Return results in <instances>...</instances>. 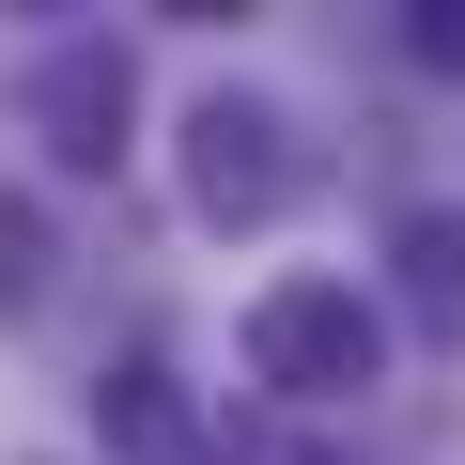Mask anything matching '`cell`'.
Wrapping results in <instances>:
<instances>
[{
  "instance_id": "6da1fadb",
  "label": "cell",
  "mask_w": 465,
  "mask_h": 465,
  "mask_svg": "<svg viewBox=\"0 0 465 465\" xmlns=\"http://www.w3.org/2000/svg\"><path fill=\"white\" fill-rule=\"evenodd\" d=\"M372 357H388V326L357 280H264L249 295V372L280 403H341V388H372Z\"/></svg>"
},
{
  "instance_id": "277c9868",
  "label": "cell",
  "mask_w": 465,
  "mask_h": 465,
  "mask_svg": "<svg viewBox=\"0 0 465 465\" xmlns=\"http://www.w3.org/2000/svg\"><path fill=\"white\" fill-rule=\"evenodd\" d=\"M94 419H109V450H124V465H217V450H202V419H186V388H171V357H124V372L94 388Z\"/></svg>"
},
{
  "instance_id": "3957f363",
  "label": "cell",
  "mask_w": 465,
  "mask_h": 465,
  "mask_svg": "<svg viewBox=\"0 0 465 465\" xmlns=\"http://www.w3.org/2000/svg\"><path fill=\"white\" fill-rule=\"evenodd\" d=\"M124 124H140L124 47H47V63H32V140H47L63 171H109V155H124Z\"/></svg>"
},
{
  "instance_id": "8992f818",
  "label": "cell",
  "mask_w": 465,
  "mask_h": 465,
  "mask_svg": "<svg viewBox=\"0 0 465 465\" xmlns=\"http://www.w3.org/2000/svg\"><path fill=\"white\" fill-rule=\"evenodd\" d=\"M419 63H465V0H419V32H403Z\"/></svg>"
},
{
  "instance_id": "7a4b0ae2",
  "label": "cell",
  "mask_w": 465,
  "mask_h": 465,
  "mask_svg": "<svg viewBox=\"0 0 465 465\" xmlns=\"http://www.w3.org/2000/svg\"><path fill=\"white\" fill-rule=\"evenodd\" d=\"M295 186H311V155H295V124H280L264 94H202V109H186V202H202L217 232H264Z\"/></svg>"
},
{
  "instance_id": "5b68a950",
  "label": "cell",
  "mask_w": 465,
  "mask_h": 465,
  "mask_svg": "<svg viewBox=\"0 0 465 465\" xmlns=\"http://www.w3.org/2000/svg\"><path fill=\"white\" fill-rule=\"evenodd\" d=\"M403 280H419V311H434V326L465 311V232H450V217H419V232H403Z\"/></svg>"
}]
</instances>
